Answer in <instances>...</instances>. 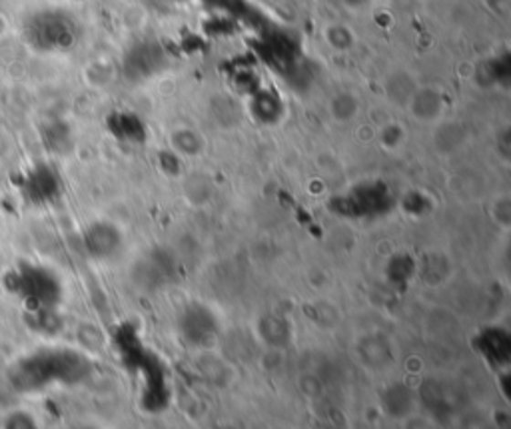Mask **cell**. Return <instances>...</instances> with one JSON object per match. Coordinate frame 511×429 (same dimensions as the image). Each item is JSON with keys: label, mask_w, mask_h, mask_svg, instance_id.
I'll return each mask as SVG.
<instances>
[{"label": "cell", "mask_w": 511, "mask_h": 429, "mask_svg": "<svg viewBox=\"0 0 511 429\" xmlns=\"http://www.w3.org/2000/svg\"><path fill=\"white\" fill-rule=\"evenodd\" d=\"M90 361L82 353L48 348L26 353L8 371V380L20 392H36L52 383H77L87 378Z\"/></svg>", "instance_id": "6da1fadb"}, {"label": "cell", "mask_w": 511, "mask_h": 429, "mask_svg": "<svg viewBox=\"0 0 511 429\" xmlns=\"http://www.w3.org/2000/svg\"><path fill=\"white\" fill-rule=\"evenodd\" d=\"M10 294L20 298L26 312H45L57 309L62 298V286L58 276L47 266L23 264L6 276L5 282Z\"/></svg>", "instance_id": "7a4b0ae2"}, {"label": "cell", "mask_w": 511, "mask_h": 429, "mask_svg": "<svg viewBox=\"0 0 511 429\" xmlns=\"http://www.w3.org/2000/svg\"><path fill=\"white\" fill-rule=\"evenodd\" d=\"M391 206V196L386 184H361L349 192L348 196L336 202V210L348 214V216H376Z\"/></svg>", "instance_id": "3957f363"}, {"label": "cell", "mask_w": 511, "mask_h": 429, "mask_svg": "<svg viewBox=\"0 0 511 429\" xmlns=\"http://www.w3.org/2000/svg\"><path fill=\"white\" fill-rule=\"evenodd\" d=\"M164 64V52L162 47L154 45V42H138V45L128 52L126 70L130 72V77L136 80L151 78L162 68Z\"/></svg>", "instance_id": "277c9868"}, {"label": "cell", "mask_w": 511, "mask_h": 429, "mask_svg": "<svg viewBox=\"0 0 511 429\" xmlns=\"http://www.w3.org/2000/svg\"><path fill=\"white\" fill-rule=\"evenodd\" d=\"M87 250L96 256V257H104L110 256L119 244V234H116L114 228L106 226V224H94V226L87 232Z\"/></svg>", "instance_id": "5b68a950"}, {"label": "cell", "mask_w": 511, "mask_h": 429, "mask_svg": "<svg viewBox=\"0 0 511 429\" xmlns=\"http://www.w3.org/2000/svg\"><path fill=\"white\" fill-rule=\"evenodd\" d=\"M280 106L278 96H274L272 92H260L254 96V112L266 122L276 120V116L280 114Z\"/></svg>", "instance_id": "8992f818"}, {"label": "cell", "mask_w": 511, "mask_h": 429, "mask_svg": "<svg viewBox=\"0 0 511 429\" xmlns=\"http://www.w3.org/2000/svg\"><path fill=\"white\" fill-rule=\"evenodd\" d=\"M114 128L116 131L122 128V132H119V136L126 138V141H142L144 138V126L132 114H122L116 118Z\"/></svg>", "instance_id": "52a82bcc"}, {"label": "cell", "mask_w": 511, "mask_h": 429, "mask_svg": "<svg viewBox=\"0 0 511 429\" xmlns=\"http://www.w3.org/2000/svg\"><path fill=\"white\" fill-rule=\"evenodd\" d=\"M32 184H35V194L36 198L40 200H48L57 194V190H58V180L55 178V174H50V172L47 170H42L40 174L35 176V180H32Z\"/></svg>", "instance_id": "ba28073f"}, {"label": "cell", "mask_w": 511, "mask_h": 429, "mask_svg": "<svg viewBox=\"0 0 511 429\" xmlns=\"http://www.w3.org/2000/svg\"><path fill=\"white\" fill-rule=\"evenodd\" d=\"M344 3L349 8H364V6H368L371 3V0H344Z\"/></svg>", "instance_id": "9c48e42d"}]
</instances>
